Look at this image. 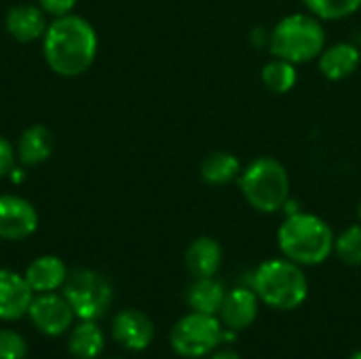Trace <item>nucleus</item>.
I'll return each mask as SVG.
<instances>
[{"instance_id":"obj_1","label":"nucleus","mask_w":361,"mask_h":359,"mask_svg":"<svg viewBox=\"0 0 361 359\" xmlns=\"http://www.w3.org/2000/svg\"><path fill=\"white\" fill-rule=\"evenodd\" d=\"M40 42L49 70L63 78L82 76L95 63L99 49V38L91 21L72 13L53 17Z\"/></svg>"},{"instance_id":"obj_2","label":"nucleus","mask_w":361,"mask_h":359,"mask_svg":"<svg viewBox=\"0 0 361 359\" xmlns=\"http://www.w3.org/2000/svg\"><path fill=\"white\" fill-rule=\"evenodd\" d=\"M334 231L317 214L296 212L277 229V248L283 258L300 267H319L334 254Z\"/></svg>"},{"instance_id":"obj_3","label":"nucleus","mask_w":361,"mask_h":359,"mask_svg":"<svg viewBox=\"0 0 361 359\" xmlns=\"http://www.w3.org/2000/svg\"><path fill=\"white\" fill-rule=\"evenodd\" d=\"M328 47V32L319 17L307 13H292L281 17L269 32V51L273 57L288 59L296 66L317 61Z\"/></svg>"},{"instance_id":"obj_4","label":"nucleus","mask_w":361,"mask_h":359,"mask_svg":"<svg viewBox=\"0 0 361 359\" xmlns=\"http://www.w3.org/2000/svg\"><path fill=\"white\" fill-rule=\"evenodd\" d=\"M252 288L260 303L275 311H294L309 298V279L300 264L288 258H269L254 271Z\"/></svg>"},{"instance_id":"obj_5","label":"nucleus","mask_w":361,"mask_h":359,"mask_svg":"<svg viewBox=\"0 0 361 359\" xmlns=\"http://www.w3.org/2000/svg\"><path fill=\"white\" fill-rule=\"evenodd\" d=\"M239 193L245 203L258 214H277L290 199V174L286 165L273 157H258L243 165L237 180Z\"/></svg>"},{"instance_id":"obj_6","label":"nucleus","mask_w":361,"mask_h":359,"mask_svg":"<svg viewBox=\"0 0 361 359\" xmlns=\"http://www.w3.org/2000/svg\"><path fill=\"white\" fill-rule=\"evenodd\" d=\"M224 343V326L218 315L190 311L169 330V345L176 355L201 359L212 355Z\"/></svg>"},{"instance_id":"obj_7","label":"nucleus","mask_w":361,"mask_h":359,"mask_svg":"<svg viewBox=\"0 0 361 359\" xmlns=\"http://www.w3.org/2000/svg\"><path fill=\"white\" fill-rule=\"evenodd\" d=\"M63 296L78 320L97 322L110 311L114 290L102 273L91 269H78L68 275L63 284Z\"/></svg>"},{"instance_id":"obj_8","label":"nucleus","mask_w":361,"mask_h":359,"mask_svg":"<svg viewBox=\"0 0 361 359\" xmlns=\"http://www.w3.org/2000/svg\"><path fill=\"white\" fill-rule=\"evenodd\" d=\"M27 317L42 336H51V339L63 336L76 320L66 296L55 292L36 294L27 309Z\"/></svg>"},{"instance_id":"obj_9","label":"nucleus","mask_w":361,"mask_h":359,"mask_svg":"<svg viewBox=\"0 0 361 359\" xmlns=\"http://www.w3.org/2000/svg\"><path fill=\"white\" fill-rule=\"evenodd\" d=\"M36 207L19 195H0V239L23 241L38 231Z\"/></svg>"},{"instance_id":"obj_10","label":"nucleus","mask_w":361,"mask_h":359,"mask_svg":"<svg viewBox=\"0 0 361 359\" xmlns=\"http://www.w3.org/2000/svg\"><path fill=\"white\" fill-rule=\"evenodd\" d=\"M112 339L127 351H146L154 341V324L140 309H123L112 317Z\"/></svg>"},{"instance_id":"obj_11","label":"nucleus","mask_w":361,"mask_h":359,"mask_svg":"<svg viewBox=\"0 0 361 359\" xmlns=\"http://www.w3.org/2000/svg\"><path fill=\"white\" fill-rule=\"evenodd\" d=\"M47 25H49L47 13L38 4H30V2H21V4L11 6L6 11V17H4L6 34L13 40L23 42V44L42 40Z\"/></svg>"},{"instance_id":"obj_12","label":"nucleus","mask_w":361,"mask_h":359,"mask_svg":"<svg viewBox=\"0 0 361 359\" xmlns=\"http://www.w3.org/2000/svg\"><path fill=\"white\" fill-rule=\"evenodd\" d=\"M260 311V298L254 292V288H233L226 292L224 305L220 309V322L224 328L233 332L247 330Z\"/></svg>"},{"instance_id":"obj_13","label":"nucleus","mask_w":361,"mask_h":359,"mask_svg":"<svg viewBox=\"0 0 361 359\" xmlns=\"http://www.w3.org/2000/svg\"><path fill=\"white\" fill-rule=\"evenodd\" d=\"M32 298L34 292L23 275L0 269V322H17L27 315Z\"/></svg>"},{"instance_id":"obj_14","label":"nucleus","mask_w":361,"mask_h":359,"mask_svg":"<svg viewBox=\"0 0 361 359\" xmlns=\"http://www.w3.org/2000/svg\"><path fill=\"white\" fill-rule=\"evenodd\" d=\"M361 66V49L353 42H334L328 44L317 57V68L324 78L341 83L351 78Z\"/></svg>"},{"instance_id":"obj_15","label":"nucleus","mask_w":361,"mask_h":359,"mask_svg":"<svg viewBox=\"0 0 361 359\" xmlns=\"http://www.w3.org/2000/svg\"><path fill=\"white\" fill-rule=\"evenodd\" d=\"M68 275L70 273L66 262L59 256H51V254L34 258L23 271V277L34 294L57 292L59 288H63Z\"/></svg>"},{"instance_id":"obj_16","label":"nucleus","mask_w":361,"mask_h":359,"mask_svg":"<svg viewBox=\"0 0 361 359\" xmlns=\"http://www.w3.org/2000/svg\"><path fill=\"white\" fill-rule=\"evenodd\" d=\"M222 258H224L222 245L214 237L201 235L192 239L190 245L186 248L184 264L195 279H203V277H216V273L222 267Z\"/></svg>"},{"instance_id":"obj_17","label":"nucleus","mask_w":361,"mask_h":359,"mask_svg":"<svg viewBox=\"0 0 361 359\" xmlns=\"http://www.w3.org/2000/svg\"><path fill=\"white\" fill-rule=\"evenodd\" d=\"M17 161L25 167L42 165L53 154V135L44 125H30L17 140Z\"/></svg>"},{"instance_id":"obj_18","label":"nucleus","mask_w":361,"mask_h":359,"mask_svg":"<svg viewBox=\"0 0 361 359\" xmlns=\"http://www.w3.org/2000/svg\"><path fill=\"white\" fill-rule=\"evenodd\" d=\"M243 171V163L237 154L228 152V150H216V152H209L203 161H201V180L207 184V186H214V188H220V186H226V184H233L239 180Z\"/></svg>"},{"instance_id":"obj_19","label":"nucleus","mask_w":361,"mask_h":359,"mask_svg":"<svg viewBox=\"0 0 361 359\" xmlns=\"http://www.w3.org/2000/svg\"><path fill=\"white\" fill-rule=\"evenodd\" d=\"M226 292L228 290L224 288V284L218 281L216 277L195 279V284L186 292V303H188L190 311L207 313V315H218L222 305H224Z\"/></svg>"},{"instance_id":"obj_20","label":"nucleus","mask_w":361,"mask_h":359,"mask_svg":"<svg viewBox=\"0 0 361 359\" xmlns=\"http://www.w3.org/2000/svg\"><path fill=\"white\" fill-rule=\"evenodd\" d=\"M104 347H106V336L97 326V322L80 320V324L70 328L68 349L74 359H97L104 353Z\"/></svg>"},{"instance_id":"obj_21","label":"nucleus","mask_w":361,"mask_h":359,"mask_svg":"<svg viewBox=\"0 0 361 359\" xmlns=\"http://www.w3.org/2000/svg\"><path fill=\"white\" fill-rule=\"evenodd\" d=\"M260 80L267 87V91H271L275 95H286L298 83V66L288 59L273 57L271 61H267L262 66Z\"/></svg>"},{"instance_id":"obj_22","label":"nucleus","mask_w":361,"mask_h":359,"mask_svg":"<svg viewBox=\"0 0 361 359\" xmlns=\"http://www.w3.org/2000/svg\"><path fill=\"white\" fill-rule=\"evenodd\" d=\"M305 8L326 21H341L355 15L361 8V0H302Z\"/></svg>"},{"instance_id":"obj_23","label":"nucleus","mask_w":361,"mask_h":359,"mask_svg":"<svg viewBox=\"0 0 361 359\" xmlns=\"http://www.w3.org/2000/svg\"><path fill=\"white\" fill-rule=\"evenodd\" d=\"M334 254L349 267H361V222L347 226L334 239Z\"/></svg>"},{"instance_id":"obj_24","label":"nucleus","mask_w":361,"mask_h":359,"mask_svg":"<svg viewBox=\"0 0 361 359\" xmlns=\"http://www.w3.org/2000/svg\"><path fill=\"white\" fill-rule=\"evenodd\" d=\"M27 343L25 339L8 328H0V359H25Z\"/></svg>"},{"instance_id":"obj_25","label":"nucleus","mask_w":361,"mask_h":359,"mask_svg":"<svg viewBox=\"0 0 361 359\" xmlns=\"http://www.w3.org/2000/svg\"><path fill=\"white\" fill-rule=\"evenodd\" d=\"M38 2V6L47 13V15H51V17H61V15H70L74 8H76V4L80 2V0H36Z\"/></svg>"},{"instance_id":"obj_26","label":"nucleus","mask_w":361,"mask_h":359,"mask_svg":"<svg viewBox=\"0 0 361 359\" xmlns=\"http://www.w3.org/2000/svg\"><path fill=\"white\" fill-rule=\"evenodd\" d=\"M15 159H17L15 146L4 135H0V178H6L15 169Z\"/></svg>"},{"instance_id":"obj_27","label":"nucleus","mask_w":361,"mask_h":359,"mask_svg":"<svg viewBox=\"0 0 361 359\" xmlns=\"http://www.w3.org/2000/svg\"><path fill=\"white\" fill-rule=\"evenodd\" d=\"M207 359H241V355H239L237 351L228 349V347H226V349H220V347H218L212 355H207Z\"/></svg>"},{"instance_id":"obj_28","label":"nucleus","mask_w":361,"mask_h":359,"mask_svg":"<svg viewBox=\"0 0 361 359\" xmlns=\"http://www.w3.org/2000/svg\"><path fill=\"white\" fill-rule=\"evenodd\" d=\"M355 216H357V222H361V201L357 203V209H355Z\"/></svg>"},{"instance_id":"obj_29","label":"nucleus","mask_w":361,"mask_h":359,"mask_svg":"<svg viewBox=\"0 0 361 359\" xmlns=\"http://www.w3.org/2000/svg\"><path fill=\"white\" fill-rule=\"evenodd\" d=\"M349 359H361V349H357L355 353H351V358Z\"/></svg>"},{"instance_id":"obj_30","label":"nucleus","mask_w":361,"mask_h":359,"mask_svg":"<svg viewBox=\"0 0 361 359\" xmlns=\"http://www.w3.org/2000/svg\"><path fill=\"white\" fill-rule=\"evenodd\" d=\"M108 359H123V358H108Z\"/></svg>"}]
</instances>
